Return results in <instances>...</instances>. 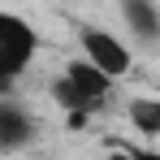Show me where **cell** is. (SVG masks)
<instances>
[{"instance_id": "cell-1", "label": "cell", "mask_w": 160, "mask_h": 160, "mask_svg": "<svg viewBox=\"0 0 160 160\" xmlns=\"http://www.w3.org/2000/svg\"><path fill=\"white\" fill-rule=\"evenodd\" d=\"M108 91H112V78H108V74H100L91 61H69V65H65V74L52 82V95L69 108V112H74V126H78L91 108L104 104Z\"/></svg>"}, {"instance_id": "cell-2", "label": "cell", "mask_w": 160, "mask_h": 160, "mask_svg": "<svg viewBox=\"0 0 160 160\" xmlns=\"http://www.w3.org/2000/svg\"><path fill=\"white\" fill-rule=\"evenodd\" d=\"M35 52H39L35 26L13 18V13H0V91L35 61Z\"/></svg>"}, {"instance_id": "cell-3", "label": "cell", "mask_w": 160, "mask_h": 160, "mask_svg": "<svg viewBox=\"0 0 160 160\" xmlns=\"http://www.w3.org/2000/svg\"><path fill=\"white\" fill-rule=\"evenodd\" d=\"M78 43H82V52H87V61H91L100 74H108V78H121V74L130 69V48H126L117 35L95 30V26H82Z\"/></svg>"}, {"instance_id": "cell-4", "label": "cell", "mask_w": 160, "mask_h": 160, "mask_svg": "<svg viewBox=\"0 0 160 160\" xmlns=\"http://www.w3.org/2000/svg\"><path fill=\"white\" fill-rule=\"evenodd\" d=\"M30 138H35L30 112H22L18 104H0V152H18Z\"/></svg>"}, {"instance_id": "cell-5", "label": "cell", "mask_w": 160, "mask_h": 160, "mask_svg": "<svg viewBox=\"0 0 160 160\" xmlns=\"http://www.w3.org/2000/svg\"><path fill=\"white\" fill-rule=\"evenodd\" d=\"M121 13H126V26L143 39V43H152L160 35V13L152 0H121Z\"/></svg>"}, {"instance_id": "cell-6", "label": "cell", "mask_w": 160, "mask_h": 160, "mask_svg": "<svg viewBox=\"0 0 160 160\" xmlns=\"http://www.w3.org/2000/svg\"><path fill=\"white\" fill-rule=\"evenodd\" d=\"M130 121L143 138H156L160 134V100L143 95V100H130Z\"/></svg>"}, {"instance_id": "cell-7", "label": "cell", "mask_w": 160, "mask_h": 160, "mask_svg": "<svg viewBox=\"0 0 160 160\" xmlns=\"http://www.w3.org/2000/svg\"><path fill=\"white\" fill-rule=\"evenodd\" d=\"M112 160H134V152L126 147V152H112Z\"/></svg>"}, {"instance_id": "cell-8", "label": "cell", "mask_w": 160, "mask_h": 160, "mask_svg": "<svg viewBox=\"0 0 160 160\" xmlns=\"http://www.w3.org/2000/svg\"><path fill=\"white\" fill-rule=\"evenodd\" d=\"M134 160H160L156 152H134Z\"/></svg>"}]
</instances>
